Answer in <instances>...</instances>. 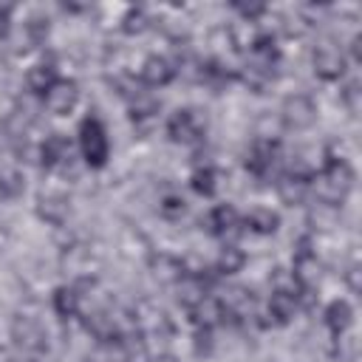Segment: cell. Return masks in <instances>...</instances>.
Segmentation results:
<instances>
[{"label":"cell","mask_w":362,"mask_h":362,"mask_svg":"<svg viewBox=\"0 0 362 362\" xmlns=\"http://www.w3.org/2000/svg\"><path fill=\"white\" fill-rule=\"evenodd\" d=\"M351 187H354V170H351V164L345 158H339V156H331V153L322 161V167L317 173H311V178H308V189L322 204H328V206L342 204L348 198Z\"/></svg>","instance_id":"obj_1"},{"label":"cell","mask_w":362,"mask_h":362,"mask_svg":"<svg viewBox=\"0 0 362 362\" xmlns=\"http://www.w3.org/2000/svg\"><path fill=\"white\" fill-rule=\"evenodd\" d=\"M79 153H82L88 167H105V161L110 156L107 133H105V127L96 116H88L79 124Z\"/></svg>","instance_id":"obj_2"},{"label":"cell","mask_w":362,"mask_h":362,"mask_svg":"<svg viewBox=\"0 0 362 362\" xmlns=\"http://www.w3.org/2000/svg\"><path fill=\"white\" fill-rule=\"evenodd\" d=\"M11 339H14V348L25 356H40L45 351V328L34 320V317H14L11 320Z\"/></svg>","instance_id":"obj_3"},{"label":"cell","mask_w":362,"mask_h":362,"mask_svg":"<svg viewBox=\"0 0 362 362\" xmlns=\"http://www.w3.org/2000/svg\"><path fill=\"white\" fill-rule=\"evenodd\" d=\"M311 62H314V74L320 76V79H339L342 74H345V65H348V57H345V51L334 42V40H325V42H320L317 48H314V57H311Z\"/></svg>","instance_id":"obj_4"},{"label":"cell","mask_w":362,"mask_h":362,"mask_svg":"<svg viewBox=\"0 0 362 362\" xmlns=\"http://www.w3.org/2000/svg\"><path fill=\"white\" fill-rule=\"evenodd\" d=\"M206 133V124L198 119L195 110H175L167 122V136L178 144H198Z\"/></svg>","instance_id":"obj_5"},{"label":"cell","mask_w":362,"mask_h":362,"mask_svg":"<svg viewBox=\"0 0 362 362\" xmlns=\"http://www.w3.org/2000/svg\"><path fill=\"white\" fill-rule=\"evenodd\" d=\"M291 280H294L297 291H303V294H311V291L317 288V283H320V260H317V255H314L305 243H303L300 252L294 255Z\"/></svg>","instance_id":"obj_6"},{"label":"cell","mask_w":362,"mask_h":362,"mask_svg":"<svg viewBox=\"0 0 362 362\" xmlns=\"http://www.w3.org/2000/svg\"><path fill=\"white\" fill-rule=\"evenodd\" d=\"M280 116H283V124H286V127L305 130V127H311L314 119H317V105H314L305 93H294V96H288V99L283 102Z\"/></svg>","instance_id":"obj_7"},{"label":"cell","mask_w":362,"mask_h":362,"mask_svg":"<svg viewBox=\"0 0 362 362\" xmlns=\"http://www.w3.org/2000/svg\"><path fill=\"white\" fill-rule=\"evenodd\" d=\"M277 141L274 139H255V144L249 147V153H246V170L249 173H255L257 178H266L272 170H274V164H277Z\"/></svg>","instance_id":"obj_8"},{"label":"cell","mask_w":362,"mask_h":362,"mask_svg":"<svg viewBox=\"0 0 362 362\" xmlns=\"http://www.w3.org/2000/svg\"><path fill=\"white\" fill-rule=\"evenodd\" d=\"M42 99H45V107H48L51 113L65 116V113L74 110V105H76V99H79V88H76L74 79H57V82L45 90Z\"/></svg>","instance_id":"obj_9"},{"label":"cell","mask_w":362,"mask_h":362,"mask_svg":"<svg viewBox=\"0 0 362 362\" xmlns=\"http://www.w3.org/2000/svg\"><path fill=\"white\" fill-rule=\"evenodd\" d=\"M71 158H74V147H71V141H68L65 136H59V133L48 136V139L40 144V161H42V167H48V170H62V167L71 164Z\"/></svg>","instance_id":"obj_10"},{"label":"cell","mask_w":362,"mask_h":362,"mask_svg":"<svg viewBox=\"0 0 362 362\" xmlns=\"http://www.w3.org/2000/svg\"><path fill=\"white\" fill-rule=\"evenodd\" d=\"M133 322H136V328H139L144 337H167V334H170V320H167V314H164L161 308L150 305V303L139 305Z\"/></svg>","instance_id":"obj_11"},{"label":"cell","mask_w":362,"mask_h":362,"mask_svg":"<svg viewBox=\"0 0 362 362\" xmlns=\"http://www.w3.org/2000/svg\"><path fill=\"white\" fill-rule=\"evenodd\" d=\"M139 76H141V82H144V85H150V88H164V85L175 76V68H173V62H170L167 57L150 54V57L141 62Z\"/></svg>","instance_id":"obj_12"},{"label":"cell","mask_w":362,"mask_h":362,"mask_svg":"<svg viewBox=\"0 0 362 362\" xmlns=\"http://www.w3.org/2000/svg\"><path fill=\"white\" fill-rule=\"evenodd\" d=\"M85 328H88L99 342H116V339L124 337L122 328H119V320H116L113 314H107V311H90V314L85 317Z\"/></svg>","instance_id":"obj_13"},{"label":"cell","mask_w":362,"mask_h":362,"mask_svg":"<svg viewBox=\"0 0 362 362\" xmlns=\"http://www.w3.org/2000/svg\"><path fill=\"white\" fill-rule=\"evenodd\" d=\"M297 300H300V294H294V288H274L266 311L277 325H286L297 311Z\"/></svg>","instance_id":"obj_14"},{"label":"cell","mask_w":362,"mask_h":362,"mask_svg":"<svg viewBox=\"0 0 362 362\" xmlns=\"http://www.w3.org/2000/svg\"><path fill=\"white\" fill-rule=\"evenodd\" d=\"M238 226H240V215H238L235 206H229V204H221V206H215V209L206 215V229H209L212 235H218V238L235 235Z\"/></svg>","instance_id":"obj_15"},{"label":"cell","mask_w":362,"mask_h":362,"mask_svg":"<svg viewBox=\"0 0 362 362\" xmlns=\"http://www.w3.org/2000/svg\"><path fill=\"white\" fill-rule=\"evenodd\" d=\"M37 212H40L42 221L59 226V223H65L71 206H68V198L65 195H59V192H42L40 201H37Z\"/></svg>","instance_id":"obj_16"},{"label":"cell","mask_w":362,"mask_h":362,"mask_svg":"<svg viewBox=\"0 0 362 362\" xmlns=\"http://www.w3.org/2000/svg\"><path fill=\"white\" fill-rule=\"evenodd\" d=\"M308 178L311 175H303V173H286L280 175L277 181V195L283 198V204H300L305 195H308Z\"/></svg>","instance_id":"obj_17"},{"label":"cell","mask_w":362,"mask_h":362,"mask_svg":"<svg viewBox=\"0 0 362 362\" xmlns=\"http://www.w3.org/2000/svg\"><path fill=\"white\" fill-rule=\"evenodd\" d=\"M189 314H192V322L198 325V328H204V331H209L212 325H218L226 314H223V303L221 300H215V297H204L201 303H195L192 308H189Z\"/></svg>","instance_id":"obj_18"},{"label":"cell","mask_w":362,"mask_h":362,"mask_svg":"<svg viewBox=\"0 0 362 362\" xmlns=\"http://www.w3.org/2000/svg\"><path fill=\"white\" fill-rule=\"evenodd\" d=\"M57 79H59V76H57V68H54L51 62H37V65H31L28 74H25L28 90H31V93H40V96H45V90H48Z\"/></svg>","instance_id":"obj_19"},{"label":"cell","mask_w":362,"mask_h":362,"mask_svg":"<svg viewBox=\"0 0 362 362\" xmlns=\"http://www.w3.org/2000/svg\"><path fill=\"white\" fill-rule=\"evenodd\" d=\"M184 263L178 257H170V255H158L153 257V277L158 283H181L184 280Z\"/></svg>","instance_id":"obj_20"},{"label":"cell","mask_w":362,"mask_h":362,"mask_svg":"<svg viewBox=\"0 0 362 362\" xmlns=\"http://www.w3.org/2000/svg\"><path fill=\"white\" fill-rule=\"evenodd\" d=\"M351 320H354V311H351V305H348L345 300H334V303L325 308V325L331 328L334 337H339L342 331H348Z\"/></svg>","instance_id":"obj_21"},{"label":"cell","mask_w":362,"mask_h":362,"mask_svg":"<svg viewBox=\"0 0 362 362\" xmlns=\"http://www.w3.org/2000/svg\"><path fill=\"white\" fill-rule=\"evenodd\" d=\"M246 226H249L252 232H257V235H272V232H277V226H280V215L272 212V209H266V206H255V209L246 215Z\"/></svg>","instance_id":"obj_22"},{"label":"cell","mask_w":362,"mask_h":362,"mask_svg":"<svg viewBox=\"0 0 362 362\" xmlns=\"http://www.w3.org/2000/svg\"><path fill=\"white\" fill-rule=\"evenodd\" d=\"M79 308H82V303H79V291H76L74 286H59V288L54 291V311H57L59 317L71 320V317L79 314Z\"/></svg>","instance_id":"obj_23"},{"label":"cell","mask_w":362,"mask_h":362,"mask_svg":"<svg viewBox=\"0 0 362 362\" xmlns=\"http://www.w3.org/2000/svg\"><path fill=\"white\" fill-rule=\"evenodd\" d=\"M3 127H6V136H8L11 141H23V139L28 136V130H31V116H28L25 110H14V113L6 116Z\"/></svg>","instance_id":"obj_24"},{"label":"cell","mask_w":362,"mask_h":362,"mask_svg":"<svg viewBox=\"0 0 362 362\" xmlns=\"http://www.w3.org/2000/svg\"><path fill=\"white\" fill-rule=\"evenodd\" d=\"M243 263H246V255L238 249V246H223L221 249V255H218V272L221 274H235V272H240L243 269Z\"/></svg>","instance_id":"obj_25"},{"label":"cell","mask_w":362,"mask_h":362,"mask_svg":"<svg viewBox=\"0 0 362 362\" xmlns=\"http://www.w3.org/2000/svg\"><path fill=\"white\" fill-rule=\"evenodd\" d=\"M189 184H192V189L198 192V195H215V187H218V175H215V170L212 167H198L195 173H192V178H189Z\"/></svg>","instance_id":"obj_26"},{"label":"cell","mask_w":362,"mask_h":362,"mask_svg":"<svg viewBox=\"0 0 362 362\" xmlns=\"http://www.w3.org/2000/svg\"><path fill=\"white\" fill-rule=\"evenodd\" d=\"M85 362H127V359H124V345H122V339H116V342H99V348H96Z\"/></svg>","instance_id":"obj_27"},{"label":"cell","mask_w":362,"mask_h":362,"mask_svg":"<svg viewBox=\"0 0 362 362\" xmlns=\"http://www.w3.org/2000/svg\"><path fill=\"white\" fill-rule=\"evenodd\" d=\"M23 175L14 167H3L0 170V198H17L23 192Z\"/></svg>","instance_id":"obj_28"},{"label":"cell","mask_w":362,"mask_h":362,"mask_svg":"<svg viewBox=\"0 0 362 362\" xmlns=\"http://www.w3.org/2000/svg\"><path fill=\"white\" fill-rule=\"evenodd\" d=\"M150 28V17L144 8H127L122 17V31L124 34H144Z\"/></svg>","instance_id":"obj_29"},{"label":"cell","mask_w":362,"mask_h":362,"mask_svg":"<svg viewBox=\"0 0 362 362\" xmlns=\"http://www.w3.org/2000/svg\"><path fill=\"white\" fill-rule=\"evenodd\" d=\"M158 209H161V215H164L167 221H175V218H181V215L187 212V204H184L181 195H164L161 204H158Z\"/></svg>","instance_id":"obj_30"},{"label":"cell","mask_w":362,"mask_h":362,"mask_svg":"<svg viewBox=\"0 0 362 362\" xmlns=\"http://www.w3.org/2000/svg\"><path fill=\"white\" fill-rule=\"evenodd\" d=\"M342 99H345L348 110L356 116V113H359V85H356V82H354V85H348V88L342 90Z\"/></svg>","instance_id":"obj_31"},{"label":"cell","mask_w":362,"mask_h":362,"mask_svg":"<svg viewBox=\"0 0 362 362\" xmlns=\"http://www.w3.org/2000/svg\"><path fill=\"white\" fill-rule=\"evenodd\" d=\"M11 31V6H0V37H8Z\"/></svg>","instance_id":"obj_32"},{"label":"cell","mask_w":362,"mask_h":362,"mask_svg":"<svg viewBox=\"0 0 362 362\" xmlns=\"http://www.w3.org/2000/svg\"><path fill=\"white\" fill-rule=\"evenodd\" d=\"M153 362H175L173 356H158V359H153Z\"/></svg>","instance_id":"obj_33"}]
</instances>
